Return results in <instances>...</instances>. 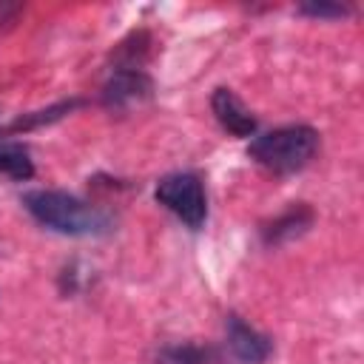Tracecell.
I'll use <instances>...</instances> for the list:
<instances>
[{
	"label": "cell",
	"instance_id": "cell-7",
	"mask_svg": "<svg viewBox=\"0 0 364 364\" xmlns=\"http://www.w3.org/2000/svg\"><path fill=\"white\" fill-rule=\"evenodd\" d=\"M313 219H316V216H313V208L304 205V202H296V205H290L282 216H276L270 225L262 228V239H264V245L290 242V239L301 236V233L313 225Z\"/></svg>",
	"mask_w": 364,
	"mask_h": 364
},
{
	"label": "cell",
	"instance_id": "cell-1",
	"mask_svg": "<svg viewBox=\"0 0 364 364\" xmlns=\"http://www.w3.org/2000/svg\"><path fill=\"white\" fill-rule=\"evenodd\" d=\"M23 205L43 228L57 230L63 236H97L111 228L108 213L65 191H28L23 196Z\"/></svg>",
	"mask_w": 364,
	"mask_h": 364
},
{
	"label": "cell",
	"instance_id": "cell-9",
	"mask_svg": "<svg viewBox=\"0 0 364 364\" xmlns=\"http://www.w3.org/2000/svg\"><path fill=\"white\" fill-rule=\"evenodd\" d=\"M156 364H216V353L202 344H168L159 350Z\"/></svg>",
	"mask_w": 364,
	"mask_h": 364
},
{
	"label": "cell",
	"instance_id": "cell-5",
	"mask_svg": "<svg viewBox=\"0 0 364 364\" xmlns=\"http://www.w3.org/2000/svg\"><path fill=\"white\" fill-rule=\"evenodd\" d=\"M225 333H228V347L230 353L242 361V364H262L270 358L273 353V341L259 333L256 327H250L242 316L230 313L228 321H225Z\"/></svg>",
	"mask_w": 364,
	"mask_h": 364
},
{
	"label": "cell",
	"instance_id": "cell-2",
	"mask_svg": "<svg viewBox=\"0 0 364 364\" xmlns=\"http://www.w3.org/2000/svg\"><path fill=\"white\" fill-rule=\"evenodd\" d=\"M316 151H318V131H313L310 125H284L256 136L247 145V156L279 176L307 168Z\"/></svg>",
	"mask_w": 364,
	"mask_h": 364
},
{
	"label": "cell",
	"instance_id": "cell-11",
	"mask_svg": "<svg viewBox=\"0 0 364 364\" xmlns=\"http://www.w3.org/2000/svg\"><path fill=\"white\" fill-rule=\"evenodd\" d=\"M299 11L310 14V17H318V20H327V17H344L347 6H338V3H304V6H299Z\"/></svg>",
	"mask_w": 364,
	"mask_h": 364
},
{
	"label": "cell",
	"instance_id": "cell-4",
	"mask_svg": "<svg viewBox=\"0 0 364 364\" xmlns=\"http://www.w3.org/2000/svg\"><path fill=\"white\" fill-rule=\"evenodd\" d=\"M154 94V82L142 68H117L102 85V102L111 111H125L145 102Z\"/></svg>",
	"mask_w": 364,
	"mask_h": 364
},
{
	"label": "cell",
	"instance_id": "cell-6",
	"mask_svg": "<svg viewBox=\"0 0 364 364\" xmlns=\"http://www.w3.org/2000/svg\"><path fill=\"white\" fill-rule=\"evenodd\" d=\"M210 108L219 119V125L233 134V136H250L256 131V117L253 111L230 91V88H216L210 97Z\"/></svg>",
	"mask_w": 364,
	"mask_h": 364
},
{
	"label": "cell",
	"instance_id": "cell-3",
	"mask_svg": "<svg viewBox=\"0 0 364 364\" xmlns=\"http://www.w3.org/2000/svg\"><path fill=\"white\" fill-rule=\"evenodd\" d=\"M154 196L162 208H168L191 230H199L208 219V196H205V185L196 173L176 171V173L162 176L154 188Z\"/></svg>",
	"mask_w": 364,
	"mask_h": 364
},
{
	"label": "cell",
	"instance_id": "cell-8",
	"mask_svg": "<svg viewBox=\"0 0 364 364\" xmlns=\"http://www.w3.org/2000/svg\"><path fill=\"white\" fill-rule=\"evenodd\" d=\"M0 173L11 176L17 182L34 176V162H31V154H28V148L23 142L0 136Z\"/></svg>",
	"mask_w": 364,
	"mask_h": 364
},
{
	"label": "cell",
	"instance_id": "cell-10",
	"mask_svg": "<svg viewBox=\"0 0 364 364\" xmlns=\"http://www.w3.org/2000/svg\"><path fill=\"white\" fill-rule=\"evenodd\" d=\"M80 105V100H65V102H57V105H51V108H46V111H34V114H26V117H20L14 125H11V131H26V128H37V125H43V122H54V119H60L65 111H71V108H77Z\"/></svg>",
	"mask_w": 364,
	"mask_h": 364
}]
</instances>
